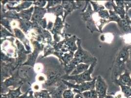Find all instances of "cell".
I'll list each match as a JSON object with an SVG mask.
<instances>
[{"label": "cell", "mask_w": 131, "mask_h": 98, "mask_svg": "<svg viewBox=\"0 0 131 98\" xmlns=\"http://www.w3.org/2000/svg\"><path fill=\"white\" fill-rule=\"evenodd\" d=\"M131 48V46H125L119 52L115 60L112 78L114 77V80L117 79V77L122 74L126 69V63L130 57Z\"/></svg>", "instance_id": "1"}, {"label": "cell", "mask_w": 131, "mask_h": 98, "mask_svg": "<svg viewBox=\"0 0 131 98\" xmlns=\"http://www.w3.org/2000/svg\"><path fill=\"white\" fill-rule=\"evenodd\" d=\"M96 61L92 63V65L89 70L85 72L84 73H83V74H82L80 75H77L74 76H63V78L64 79H66V80H75V81H76L77 83H80L84 81H91L92 80V79L91 78L90 76L93 72L94 67L96 65Z\"/></svg>", "instance_id": "2"}, {"label": "cell", "mask_w": 131, "mask_h": 98, "mask_svg": "<svg viewBox=\"0 0 131 98\" xmlns=\"http://www.w3.org/2000/svg\"><path fill=\"white\" fill-rule=\"evenodd\" d=\"M96 81V78L95 77L94 78L92 82L85 83L84 84L83 83L81 85H73L72 84L69 83V82H67L64 81H63V82L65 83L66 84L68 85L69 87H73L74 88L77 89L78 90H74V92H75V93H79V94H81V92H82L83 91L88 90H91L94 89L95 87Z\"/></svg>", "instance_id": "3"}, {"label": "cell", "mask_w": 131, "mask_h": 98, "mask_svg": "<svg viewBox=\"0 0 131 98\" xmlns=\"http://www.w3.org/2000/svg\"><path fill=\"white\" fill-rule=\"evenodd\" d=\"M108 86L104 80L100 76L96 78L95 83L96 91L98 95V98H105L107 96V90Z\"/></svg>", "instance_id": "4"}, {"label": "cell", "mask_w": 131, "mask_h": 98, "mask_svg": "<svg viewBox=\"0 0 131 98\" xmlns=\"http://www.w3.org/2000/svg\"><path fill=\"white\" fill-rule=\"evenodd\" d=\"M116 84L118 85H122L131 87V73L127 69H126L124 72L118 76V78L114 80Z\"/></svg>", "instance_id": "5"}, {"label": "cell", "mask_w": 131, "mask_h": 98, "mask_svg": "<svg viewBox=\"0 0 131 98\" xmlns=\"http://www.w3.org/2000/svg\"><path fill=\"white\" fill-rule=\"evenodd\" d=\"M117 24L121 33L124 34L131 33V25L127 19H121Z\"/></svg>", "instance_id": "6"}, {"label": "cell", "mask_w": 131, "mask_h": 98, "mask_svg": "<svg viewBox=\"0 0 131 98\" xmlns=\"http://www.w3.org/2000/svg\"><path fill=\"white\" fill-rule=\"evenodd\" d=\"M112 7L113 9L114 10L115 12L120 17L121 19H125L126 15L127 13L126 11L124 9V8L115 5L114 1L112 2Z\"/></svg>", "instance_id": "7"}, {"label": "cell", "mask_w": 131, "mask_h": 98, "mask_svg": "<svg viewBox=\"0 0 131 98\" xmlns=\"http://www.w3.org/2000/svg\"><path fill=\"white\" fill-rule=\"evenodd\" d=\"M89 66V64H80L77 66L74 71L72 73L71 75H77L79 73H81L82 72L86 70Z\"/></svg>", "instance_id": "8"}, {"label": "cell", "mask_w": 131, "mask_h": 98, "mask_svg": "<svg viewBox=\"0 0 131 98\" xmlns=\"http://www.w3.org/2000/svg\"><path fill=\"white\" fill-rule=\"evenodd\" d=\"M80 95L84 98H98V95L94 89L91 90L90 91L82 93Z\"/></svg>", "instance_id": "9"}, {"label": "cell", "mask_w": 131, "mask_h": 98, "mask_svg": "<svg viewBox=\"0 0 131 98\" xmlns=\"http://www.w3.org/2000/svg\"><path fill=\"white\" fill-rule=\"evenodd\" d=\"M122 92L124 94V96L126 98H129L131 97V87L128 86H125V85H119Z\"/></svg>", "instance_id": "10"}, {"label": "cell", "mask_w": 131, "mask_h": 98, "mask_svg": "<svg viewBox=\"0 0 131 98\" xmlns=\"http://www.w3.org/2000/svg\"><path fill=\"white\" fill-rule=\"evenodd\" d=\"M110 18L109 19V22L114 21V22H118L121 19L120 17L114 11L109 10Z\"/></svg>", "instance_id": "11"}, {"label": "cell", "mask_w": 131, "mask_h": 98, "mask_svg": "<svg viewBox=\"0 0 131 98\" xmlns=\"http://www.w3.org/2000/svg\"><path fill=\"white\" fill-rule=\"evenodd\" d=\"M35 97L36 98H51L47 91H41L39 92L35 93Z\"/></svg>", "instance_id": "12"}, {"label": "cell", "mask_w": 131, "mask_h": 98, "mask_svg": "<svg viewBox=\"0 0 131 98\" xmlns=\"http://www.w3.org/2000/svg\"><path fill=\"white\" fill-rule=\"evenodd\" d=\"M99 16L102 19L109 20L110 18V13L107 10H102L98 12Z\"/></svg>", "instance_id": "13"}, {"label": "cell", "mask_w": 131, "mask_h": 98, "mask_svg": "<svg viewBox=\"0 0 131 98\" xmlns=\"http://www.w3.org/2000/svg\"><path fill=\"white\" fill-rule=\"evenodd\" d=\"M63 98H74V94L71 90H67L63 93Z\"/></svg>", "instance_id": "14"}, {"label": "cell", "mask_w": 131, "mask_h": 98, "mask_svg": "<svg viewBox=\"0 0 131 98\" xmlns=\"http://www.w3.org/2000/svg\"><path fill=\"white\" fill-rule=\"evenodd\" d=\"M126 69H127L128 71H129L131 74V48L130 50V57L126 63Z\"/></svg>", "instance_id": "15"}, {"label": "cell", "mask_w": 131, "mask_h": 98, "mask_svg": "<svg viewBox=\"0 0 131 98\" xmlns=\"http://www.w3.org/2000/svg\"><path fill=\"white\" fill-rule=\"evenodd\" d=\"M33 91H28L27 92L22 96L19 97V98H35L32 95Z\"/></svg>", "instance_id": "16"}, {"label": "cell", "mask_w": 131, "mask_h": 98, "mask_svg": "<svg viewBox=\"0 0 131 98\" xmlns=\"http://www.w3.org/2000/svg\"><path fill=\"white\" fill-rule=\"evenodd\" d=\"M124 6L125 8V11L126 13L129 11V9L131 8V1H124Z\"/></svg>", "instance_id": "17"}, {"label": "cell", "mask_w": 131, "mask_h": 98, "mask_svg": "<svg viewBox=\"0 0 131 98\" xmlns=\"http://www.w3.org/2000/svg\"><path fill=\"white\" fill-rule=\"evenodd\" d=\"M116 5L118 6H120L124 8L125 6H124V1H115Z\"/></svg>", "instance_id": "18"}, {"label": "cell", "mask_w": 131, "mask_h": 98, "mask_svg": "<svg viewBox=\"0 0 131 98\" xmlns=\"http://www.w3.org/2000/svg\"><path fill=\"white\" fill-rule=\"evenodd\" d=\"M74 98H84L83 96H82L80 94H77V95L75 96Z\"/></svg>", "instance_id": "19"}, {"label": "cell", "mask_w": 131, "mask_h": 98, "mask_svg": "<svg viewBox=\"0 0 131 98\" xmlns=\"http://www.w3.org/2000/svg\"><path fill=\"white\" fill-rule=\"evenodd\" d=\"M105 98H115V97L111 95H107Z\"/></svg>", "instance_id": "20"}, {"label": "cell", "mask_w": 131, "mask_h": 98, "mask_svg": "<svg viewBox=\"0 0 131 98\" xmlns=\"http://www.w3.org/2000/svg\"><path fill=\"white\" fill-rule=\"evenodd\" d=\"M131 98V97H130V98Z\"/></svg>", "instance_id": "21"}]
</instances>
